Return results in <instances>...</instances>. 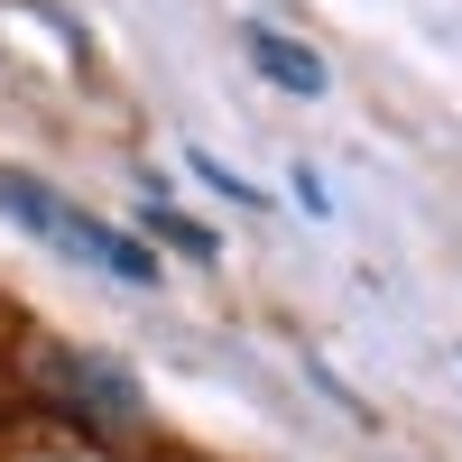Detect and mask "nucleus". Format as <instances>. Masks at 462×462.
<instances>
[{
  "label": "nucleus",
  "mask_w": 462,
  "mask_h": 462,
  "mask_svg": "<svg viewBox=\"0 0 462 462\" xmlns=\"http://www.w3.org/2000/svg\"><path fill=\"white\" fill-rule=\"evenodd\" d=\"M0 213H10L19 231H37V241H56V250H74V259H93L102 278H121V287H158V250L130 241V231H111V222H93V213H74V204L47 195L37 176H10V167H0Z\"/></svg>",
  "instance_id": "1"
},
{
  "label": "nucleus",
  "mask_w": 462,
  "mask_h": 462,
  "mask_svg": "<svg viewBox=\"0 0 462 462\" xmlns=\"http://www.w3.org/2000/svg\"><path fill=\"white\" fill-rule=\"evenodd\" d=\"M185 167H195V176L213 185V195H231V204H259V185H241V176H231V167L213 158V148H185Z\"/></svg>",
  "instance_id": "5"
},
{
  "label": "nucleus",
  "mask_w": 462,
  "mask_h": 462,
  "mask_svg": "<svg viewBox=\"0 0 462 462\" xmlns=\"http://www.w3.org/2000/svg\"><path fill=\"white\" fill-rule=\"evenodd\" d=\"M241 56H250L278 93H324V84H333V74H324V56L305 47V37H287V28H241Z\"/></svg>",
  "instance_id": "3"
},
{
  "label": "nucleus",
  "mask_w": 462,
  "mask_h": 462,
  "mask_svg": "<svg viewBox=\"0 0 462 462\" xmlns=\"http://www.w3.org/2000/svg\"><path fill=\"white\" fill-rule=\"evenodd\" d=\"M296 204H305V213H333V195H324V176H315V167H296Z\"/></svg>",
  "instance_id": "6"
},
{
  "label": "nucleus",
  "mask_w": 462,
  "mask_h": 462,
  "mask_svg": "<svg viewBox=\"0 0 462 462\" xmlns=\"http://www.w3.org/2000/svg\"><path fill=\"white\" fill-rule=\"evenodd\" d=\"M148 231H158V241H176L185 259H213V231H204V222H185V213H167V204H148Z\"/></svg>",
  "instance_id": "4"
},
{
  "label": "nucleus",
  "mask_w": 462,
  "mask_h": 462,
  "mask_svg": "<svg viewBox=\"0 0 462 462\" xmlns=\"http://www.w3.org/2000/svg\"><path fill=\"white\" fill-rule=\"evenodd\" d=\"M47 379L74 398V407H93L102 426H130L139 416V379L121 370V361H93V352H65V361H47Z\"/></svg>",
  "instance_id": "2"
}]
</instances>
